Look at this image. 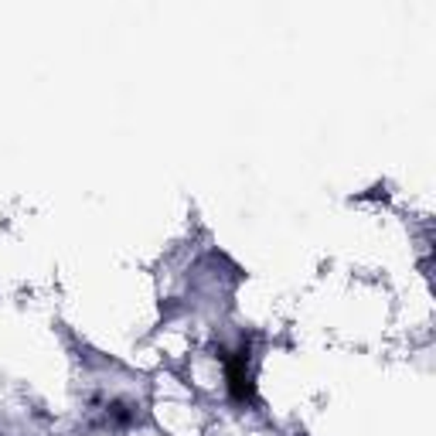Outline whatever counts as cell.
Here are the masks:
<instances>
[{
    "mask_svg": "<svg viewBox=\"0 0 436 436\" xmlns=\"http://www.w3.org/2000/svg\"><path fill=\"white\" fill-rule=\"evenodd\" d=\"M253 348L249 341L225 361V378H229V395L239 406H253L256 402V382H253Z\"/></svg>",
    "mask_w": 436,
    "mask_h": 436,
    "instance_id": "6da1fadb",
    "label": "cell"
},
{
    "mask_svg": "<svg viewBox=\"0 0 436 436\" xmlns=\"http://www.w3.org/2000/svg\"><path fill=\"white\" fill-rule=\"evenodd\" d=\"M137 406L133 402H109L106 406V423L109 426H116V430H123V426H133L137 423Z\"/></svg>",
    "mask_w": 436,
    "mask_h": 436,
    "instance_id": "7a4b0ae2",
    "label": "cell"
}]
</instances>
